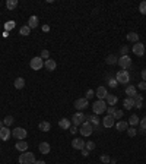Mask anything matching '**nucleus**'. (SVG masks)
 <instances>
[{"label":"nucleus","mask_w":146,"mask_h":164,"mask_svg":"<svg viewBox=\"0 0 146 164\" xmlns=\"http://www.w3.org/2000/svg\"><path fill=\"white\" fill-rule=\"evenodd\" d=\"M92 110H94V114H97V116L101 114V113H105L107 111V103L104 100H98V101L94 103Z\"/></svg>","instance_id":"1"},{"label":"nucleus","mask_w":146,"mask_h":164,"mask_svg":"<svg viewBox=\"0 0 146 164\" xmlns=\"http://www.w3.org/2000/svg\"><path fill=\"white\" fill-rule=\"evenodd\" d=\"M112 117H114V119H120V117H123V111H121V110H115V113H114Z\"/></svg>","instance_id":"44"},{"label":"nucleus","mask_w":146,"mask_h":164,"mask_svg":"<svg viewBox=\"0 0 146 164\" xmlns=\"http://www.w3.org/2000/svg\"><path fill=\"white\" fill-rule=\"evenodd\" d=\"M44 66H45V69H47V70H54V69H56V66H57V63H56L53 59H48V60H45Z\"/></svg>","instance_id":"19"},{"label":"nucleus","mask_w":146,"mask_h":164,"mask_svg":"<svg viewBox=\"0 0 146 164\" xmlns=\"http://www.w3.org/2000/svg\"><path fill=\"white\" fill-rule=\"evenodd\" d=\"M105 62H107L108 65H115V63L118 62V59H117V56H115V54H110L108 57L105 59Z\"/></svg>","instance_id":"32"},{"label":"nucleus","mask_w":146,"mask_h":164,"mask_svg":"<svg viewBox=\"0 0 146 164\" xmlns=\"http://www.w3.org/2000/svg\"><path fill=\"white\" fill-rule=\"evenodd\" d=\"M72 147L74 150H82V148H85V141L80 138H76L72 141Z\"/></svg>","instance_id":"12"},{"label":"nucleus","mask_w":146,"mask_h":164,"mask_svg":"<svg viewBox=\"0 0 146 164\" xmlns=\"http://www.w3.org/2000/svg\"><path fill=\"white\" fill-rule=\"evenodd\" d=\"M3 124H4V123H3V122H0V129H1V127H4Z\"/></svg>","instance_id":"52"},{"label":"nucleus","mask_w":146,"mask_h":164,"mask_svg":"<svg viewBox=\"0 0 146 164\" xmlns=\"http://www.w3.org/2000/svg\"><path fill=\"white\" fill-rule=\"evenodd\" d=\"M29 66H31V69H34V70H39L42 66H44V62H42V59L41 57H32L31 59V63H29Z\"/></svg>","instance_id":"7"},{"label":"nucleus","mask_w":146,"mask_h":164,"mask_svg":"<svg viewBox=\"0 0 146 164\" xmlns=\"http://www.w3.org/2000/svg\"><path fill=\"white\" fill-rule=\"evenodd\" d=\"M69 130H70L72 133H76V132H77V127H76V126L73 124V126H70V129H69Z\"/></svg>","instance_id":"48"},{"label":"nucleus","mask_w":146,"mask_h":164,"mask_svg":"<svg viewBox=\"0 0 146 164\" xmlns=\"http://www.w3.org/2000/svg\"><path fill=\"white\" fill-rule=\"evenodd\" d=\"M12 135H13V138H16V139H19V141H24V139L28 136V132H26V129H24V127H16V129H13Z\"/></svg>","instance_id":"4"},{"label":"nucleus","mask_w":146,"mask_h":164,"mask_svg":"<svg viewBox=\"0 0 146 164\" xmlns=\"http://www.w3.org/2000/svg\"><path fill=\"white\" fill-rule=\"evenodd\" d=\"M79 132H80V135H82V136H89V135H92V132H94V126L86 120L85 123H82V126H80Z\"/></svg>","instance_id":"3"},{"label":"nucleus","mask_w":146,"mask_h":164,"mask_svg":"<svg viewBox=\"0 0 146 164\" xmlns=\"http://www.w3.org/2000/svg\"><path fill=\"white\" fill-rule=\"evenodd\" d=\"M142 78H143V81H146V69L142 70Z\"/></svg>","instance_id":"49"},{"label":"nucleus","mask_w":146,"mask_h":164,"mask_svg":"<svg viewBox=\"0 0 146 164\" xmlns=\"http://www.w3.org/2000/svg\"><path fill=\"white\" fill-rule=\"evenodd\" d=\"M15 25H16V22H15V21H7V22L4 24V28H6V31H10V29H13V28H15Z\"/></svg>","instance_id":"33"},{"label":"nucleus","mask_w":146,"mask_h":164,"mask_svg":"<svg viewBox=\"0 0 146 164\" xmlns=\"http://www.w3.org/2000/svg\"><path fill=\"white\" fill-rule=\"evenodd\" d=\"M139 122H140V120H139V116H136V114H132L127 123H129V124H132V126H136V124H139Z\"/></svg>","instance_id":"31"},{"label":"nucleus","mask_w":146,"mask_h":164,"mask_svg":"<svg viewBox=\"0 0 146 164\" xmlns=\"http://www.w3.org/2000/svg\"><path fill=\"white\" fill-rule=\"evenodd\" d=\"M3 123H4V126L7 127V126H10L12 123H13V117L12 116H6L4 117V120H3Z\"/></svg>","instance_id":"37"},{"label":"nucleus","mask_w":146,"mask_h":164,"mask_svg":"<svg viewBox=\"0 0 146 164\" xmlns=\"http://www.w3.org/2000/svg\"><path fill=\"white\" fill-rule=\"evenodd\" d=\"M86 120L91 123L94 127H98V124H99V119L97 117V114H92V116H86Z\"/></svg>","instance_id":"18"},{"label":"nucleus","mask_w":146,"mask_h":164,"mask_svg":"<svg viewBox=\"0 0 146 164\" xmlns=\"http://www.w3.org/2000/svg\"><path fill=\"white\" fill-rule=\"evenodd\" d=\"M126 94H127L129 97L133 98V97L137 94V92H136V86H133V85H127V86H126Z\"/></svg>","instance_id":"23"},{"label":"nucleus","mask_w":146,"mask_h":164,"mask_svg":"<svg viewBox=\"0 0 146 164\" xmlns=\"http://www.w3.org/2000/svg\"><path fill=\"white\" fill-rule=\"evenodd\" d=\"M72 122H73V124H74V126H79V124H82V123L86 122V116H85L82 111H77L76 114H73Z\"/></svg>","instance_id":"8"},{"label":"nucleus","mask_w":146,"mask_h":164,"mask_svg":"<svg viewBox=\"0 0 146 164\" xmlns=\"http://www.w3.org/2000/svg\"><path fill=\"white\" fill-rule=\"evenodd\" d=\"M88 106H89V104H88V100H86V98H77V100L74 101V107H76L79 111L85 110Z\"/></svg>","instance_id":"9"},{"label":"nucleus","mask_w":146,"mask_h":164,"mask_svg":"<svg viewBox=\"0 0 146 164\" xmlns=\"http://www.w3.org/2000/svg\"><path fill=\"white\" fill-rule=\"evenodd\" d=\"M133 101H135V107L136 109H142V106H143V97H142V94H136L133 97Z\"/></svg>","instance_id":"14"},{"label":"nucleus","mask_w":146,"mask_h":164,"mask_svg":"<svg viewBox=\"0 0 146 164\" xmlns=\"http://www.w3.org/2000/svg\"><path fill=\"white\" fill-rule=\"evenodd\" d=\"M132 107H135V101H133L132 97H129V98L124 100V109L126 110H132Z\"/></svg>","instance_id":"25"},{"label":"nucleus","mask_w":146,"mask_h":164,"mask_svg":"<svg viewBox=\"0 0 146 164\" xmlns=\"http://www.w3.org/2000/svg\"><path fill=\"white\" fill-rule=\"evenodd\" d=\"M133 53H135L136 56H143V54H145V45H143L142 42H136V44L133 45Z\"/></svg>","instance_id":"10"},{"label":"nucleus","mask_w":146,"mask_h":164,"mask_svg":"<svg viewBox=\"0 0 146 164\" xmlns=\"http://www.w3.org/2000/svg\"><path fill=\"white\" fill-rule=\"evenodd\" d=\"M137 88H139V89H142V91H143V89H146V82H145V81L139 82V85H137Z\"/></svg>","instance_id":"46"},{"label":"nucleus","mask_w":146,"mask_h":164,"mask_svg":"<svg viewBox=\"0 0 146 164\" xmlns=\"http://www.w3.org/2000/svg\"><path fill=\"white\" fill-rule=\"evenodd\" d=\"M139 12L142 15H146V0H143L140 4H139Z\"/></svg>","instance_id":"36"},{"label":"nucleus","mask_w":146,"mask_h":164,"mask_svg":"<svg viewBox=\"0 0 146 164\" xmlns=\"http://www.w3.org/2000/svg\"><path fill=\"white\" fill-rule=\"evenodd\" d=\"M10 135H12V132H10V129H7L6 126L0 129V139H1V141H7V139L10 138Z\"/></svg>","instance_id":"11"},{"label":"nucleus","mask_w":146,"mask_h":164,"mask_svg":"<svg viewBox=\"0 0 146 164\" xmlns=\"http://www.w3.org/2000/svg\"><path fill=\"white\" fill-rule=\"evenodd\" d=\"M136 133H137V132H136V129H135L133 126H132V127H127V135H129L130 138L136 136Z\"/></svg>","instance_id":"38"},{"label":"nucleus","mask_w":146,"mask_h":164,"mask_svg":"<svg viewBox=\"0 0 146 164\" xmlns=\"http://www.w3.org/2000/svg\"><path fill=\"white\" fill-rule=\"evenodd\" d=\"M28 27L32 29V28H36L38 27V16L35 15H32L31 18H29V21H28Z\"/></svg>","instance_id":"22"},{"label":"nucleus","mask_w":146,"mask_h":164,"mask_svg":"<svg viewBox=\"0 0 146 164\" xmlns=\"http://www.w3.org/2000/svg\"><path fill=\"white\" fill-rule=\"evenodd\" d=\"M29 32H31V28H29L28 25H24V27H21V29H19V34L24 35V37L29 35Z\"/></svg>","instance_id":"30"},{"label":"nucleus","mask_w":146,"mask_h":164,"mask_svg":"<svg viewBox=\"0 0 146 164\" xmlns=\"http://www.w3.org/2000/svg\"><path fill=\"white\" fill-rule=\"evenodd\" d=\"M34 164H45V161H42V160H38V161H36L35 160V163Z\"/></svg>","instance_id":"50"},{"label":"nucleus","mask_w":146,"mask_h":164,"mask_svg":"<svg viewBox=\"0 0 146 164\" xmlns=\"http://www.w3.org/2000/svg\"><path fill=\"white\" fill-rule=\"evenodd\" d=\"M97 97L99 98V100H105L107 98V95H108V92H107V88L105 86H99L98 89H97Z\"/></svg>","instance_id":"13"},{"label":"nucleus","mask_w":146,"mask_h":164,"mask_svg":"<svg viewBox=\"0 0 146 164\" xmlns=\"http://www.w3.org/2000/svg\"><path fill=\"white\" fill-rule=\"evenodd\" d=\"M115 79H117L118 83H127V82L130 81V75H129L127 70H120V72L117 73Z\"/></svg>","instance_id":"6"},{"label":"nucleus","mask_w":146,"mask_h":164,"mask_svg":"<svg viewBox=\"0 0 146 164\" xmlns=\"http://www.w3.org/2000/svg\"><path fill=\"white\" fill-rule=\"evenodd\" d=\"M85 148H86L88 151H92V150H95V142H92V141H88V142L85 144Z\"/></svg>","instance_id":"35"},{"label":"nucleus","mask_w":146,"mask_h":164,"mask_svg":"<svg viewBox=\"0 0 146 164\" xmlns=\"http://www.w3.org/2000/svg\"><path fill=\"white\" fill-rule=\"evenodd\" d=\"M16 150L21 151V152H25L28 150V142L26 141H18L16 142Z\"/></svg>","instance_id":"16"},{"label":"nucleus","mask_w":146,"mask_h":164,"mask_svg":"<svg viewBox=\"0 0 146 164\" xmlns=\"http://www.w3.org/2000/svg\"><path fill=\"white\" fill-rule=\"evenodd\" d=\"M127 53H129V47L123 45V47H121V56H127Z\"/></svg>","instance_id":"45"},{"label":"nucleus","mask_w":146,"mask_h":164,"mask_svg":"<svg viewBox=\"0 0 146 164\" xmlns=\"http://www.w3.org/2000/svg\"><path fill=\"white\" fill-rule=\"evenodd\" d=\"M59 126H60L62 129H70V126H72V122H70L69 119H62V120L59 122Z\"/></svg>","instance_id":"24"},{"label":"nucleus","mask_w":146,"mask_h":164,"mask_svg":"<svg viewBox=\"0 0 146 164\" xmlns=\"http://www.w3.org/2000/svg\"><path fill=\"white\" fill-rule=\"evenodd\" d=\"M115 107L114 106H110V107H107V111H108V116H114V113H115Z\"/></svg>","instance_id":"43"},{"label":"nucleus","mask_w":146,"mask_h":164,"mask_svg":"<svg viewBox=\"0 0 146 164\" xmlns=\"http://www.w3.org/2000/svg\"><path fill=\"white\" fill-rule=\"evenodd\" d=\"M115 127H117V130L123 132V130H127V127H129V123L124 122V120H120V122L115 124Z\"/></svg>","instance_id":"27"},{"label":"nucleus","mask_w":146,"mask_h":164,"mask_svg":"<svg viewBox=\"0 0 146 164\" xmlns=\"http://www.w3.org/2000/svg\"><path fill=\"white\" fill-rule=\"evenodd\" d=\"M80 151H82V155H83V157H88V155H89V151H88L86 148H82Z\"/></svg>","instance_id":"47"},{"label":"nucleus","mask_w":146,"mask_h":164,"mask_svg":"<svg viewBox=\"0 0 146 164\" xmlns=\"http://www.w3.org/2000/svg\"><path fill=\"white\" fill-rule=\"evenodd\" d=\"M39 57H41V59H47V60H48V59H50V51H48V50H42Z\"/></svg>","instance_id":"39"},{"label":"nucleus","mask_w":146,"mask_h":164,"mask_svg":"<svg viewBox=\"0 0 146 164\" xmlns=\"http://www.w3.org/2000/svg\"><path fill=\"white\" fill-rule=\"evenodd\" d=\"M114 120H115V119H114L112 116H108V114H107V116L104 117V120H102L104 127H111V126H114Z\"/></svg>","instance_id":"17"},{"label":"nucleus","mask_w":146,"mask_h":164,"mask_svg":"<svg viewBox=\"0 0 146 164\" xmlns=\"http://www.w3.org/2000/svg\"><path fill=\"white\" fill-rule=\"evenodd\" d=\"M94 95H95V91H94V89H88V91H86V97H85V98H86V100H91Z\"/></svg>","instance_id":"40"},{"label":"nucleus","mask_w":146,"mask_h":164,"mask_svg":"<svg viewBox=\"0 0 146 164\" xmlns=\"http://www.w3.org/2000/svg\"><path fill=\"white\" fill-rule=\"evenodd\" d=\"M19 163L21 164H34L35 163V155L34 152H22L19 155Z\"/></svg>","instance_id":"2"},{"label":"nucleus","mask_w":146,"mask_h":164,"mask_svg":"<svg viewBox=\"0 0 146 164\" xmlns=\"http://www.w3.org/2000/svg\"><path fill=\"white\" fill-rule=\"evenodd\" d=\"M101 161L104 164H110V161H111V158H110L107 154H104V155H101Z\"/></svg>","instance_id":"41"},{"label":"nucleus","mask_w":146,"mask_h":164,"mask_svg":"<svg viewBox=\"0 0 146 164\" xmlns=\"http://www.w3.org/2000/svg\"><path fill=\"white\" fill-rule=\"evenodd\" d=\"M6 7H7L9 10L16 9V7H18V0H7V1H6Z\"/></svg>","instance_id":"28"},{"label":"nucleus","mask_w":146,"mask_h":164,"mask_svg":"<svg viewBox=\"0 0 146 164\" xmlns=\"http://www.w3.org/2000/svg\"><path fill=\"white\" fill-rule=\"evenodd\" d=\"M48 29H50L48 25H44V27H42V31H48Z\"/></svg>","instance_id":"51"},{"label":"nucleus","mask_w":146,"mask_h":164,"mask_svg":"<svg viewBox=\"0 0 146 164\" xmlns=\"http://www.w3.org/2000/svg\"><path fill=\"white\" fill-rule=\"evenodd\" d=\"M139 124H140V130H142V132H145V130H146V117H143V119L139 122Z\"/></svg>","instance_id":"42"},{"label":"nucleus","mask_w":146,"mask_h":164,"mask_svg":"<svg viewBox=\"0 0 146 164\" xmlns=\"http://www.w3.org/2000/svg\"><path fill=\"white\" fill-rule=\"evenodd\" d=\"M38 148H39V152H41V154H50V150H51V147H50L48 142H41Z\"/></svg>","instance_id":"15"},{"label":"nucleus","mask_w":146,"mask_h":164,"mask_svg":"<svg viewBox=\"0 0 146 164\" xmlns=\"http://www.w3.org/2000/svg\"><path fill=\"white\" fill-rule=\"evenodd\" d=\"M117 63L120 65V68H121V69L127 70V69L132 66V59H130L129 56H121V57L118 59V62H117Z\"/></svg>","instance_id":"5"},{"label":"nucleus","mask_w":146,"mask_h":164,"mask_svg":"<svg viewBox=\"0 0 146 164\" xmlns=\"http://www.w3.org/2000/svg\"><path fill=\"white\" fill-rule=\"evenodd\" d=\"M108 86H110V88H117V86H118L117 79H115V78H110V79H108Z\"/></svg>","instance_id":"34"},{"label":"nucleus","mask_w":146,"mask_h":164,"mask_svg":"<svg viewBox=\"0 0 146 164\" xmlns=\"http://www.w3.org/2000/svg\"><path fill=\"white\" fill-rule=\"evenodd\" d=\"M117 101H118V98H117L115 95H112V94H108L107 98H105V103H107L108 106H115Z\"/></svg>","instance_id":"20"},{"label":"nucleus","mask_w":146,"mask_h":164,"mask_svg":"<svg viewBox=\"0 0 146 164\" xmlns=\"http://www.w3.org/2000/svg\"><path fill=\"white\" fill-rule=\"evenodd\" d=\"M127 40L136 44V42H139V35H137L136 32H129V34H127Z\"/></svg>","instance_id":"29"},{"label":"nucleus","mask_w":146,"mask_h":164,"mask_svg":"<svg viewBox=\"0 0 146 164\" xmlns=\"http://www.w3.org/2000/svg\"><path fill=\"white\" fill-rule=\"evenodd\" d=\"M38 129H39V130H42V132H48V130L51 129V124H50L48 122H39Z\"/></svg>","instance_id":"26"},{"label":"nucleus","mask_w":146,"mask_h":164,"mask_svg":"<svg viewBox=\"0 0 146 164\" xmlns=\"http://www.w3.org/2000/svg\"><path fill=\"white\" fill-rule=\"evenodd\" d=\"M13 85H15V88H16V89H22V88L25 86V79L19 76V78H16V79H15Z\"/></svg>","instance_id":"21"}]
</instances>
